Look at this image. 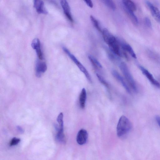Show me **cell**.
<instances>
[{
	"label": "cell",
	"mask_w": 160,
	"mask_h": 160,
	"mask_svg": "<svg viewBox=\"0 0 160 160\" xmlns=\"http://www.w3.org/2000/svg\"><path fill=\"white\" fill-rule=\"evenodd\" d=\"M132 128L131 123L129 119L124 115L119 119L117 127V133L118 137H121L128 133Z\"/></svg>",
	"instance_id": "6da1fadb"
},
{
	"label": "cell",
	"mask_w": 160,
	"mask_h": 160,
	"mask_svg": "<svg viewBox=\"0 0 160 160\" xmlns=\"http://www.w3.org/2000/svg\"><path fill=\"white\" fill-rule=\"evenodd\" d=\"M119 68L126 80L135 92L137 91L136 83L132 75L129 70L125 63L121 62L119 65Z\"/></svg>",
	"instance_id": "7a4b0ae2"
},
{
	"label": "cell",
	"mask_w": 160,
	"mask_h": 160,
	"mask_svg": "<svg viewBox=\"0 0 160 160\" xmlns=\"http://www.w3.org/2000/svg\"><path fill=\"white\" fill-rule=\"evenodd\" d=\"M138 67L143 74L152 84L157 88H160V83L154 78L152 74L143 66L139 65Z\"/></svg>",
	"instance_id": "3957f363"
},
{
	"label": "cell",
	"mask_w": 160,
	"mask_h": 160,
	"mask_svg": "<svg viewBox=\"0 0 160 160\" xmlns=\"http://www.w3.org/2000/svg\"><path fill=\"white\" fill-rule=\"evenodd\" d=\"M38 59L35 63L36 75L38 78L41 77L42 74L47 69V66L44 62Z\"/></svg>",
	"instance_id": "277c9868"
},
{
	"label": "cell",
	"mask_w": 160,
	"mask_h": 160,
	"mask_svg": "<svg viewBox=\"0 0 160 160\" xmlns=\"http://www.w3.org/2000/svg\"><path fill=\"white\" fill-rule=\"evenodd\" d=\"M146 3L154 18L160 23V11L149 1H146Z\"/></svg>",
	"instance_id": "5b68a950"
},
{
	"label": "cell",
	"mask_w": 160,
	"mask_h": 160,
	"mask_svg": "<svg viewBox=\"0 0 160 160\" xmlns=\"http://www.w3.org/2000/svg\"><path fill=\"white\" fill-rule=\"evenodd\" d=\"M88 133L85 129H81L78 132L76 140L78 143L80 145L85 144L88 138Z\"/></svg>",
	"instance_id": "8992f818"
},
{
	"label": "cell",
	"mask_w": 160,
	"mask_h": 160,
	"mask_svg": "<svg viewBox=\"0 0 160 160\" xmlns=\"http://www.w3.org/2000/svg\"><path fill=\"white\" fill-rule=\"evenodd\" d=\"M60 4L65 16L70 21L72 22L73 20L71 13L70 7L68 2L65 0H62L60 1Z\"/></svg>",
	"instance_id": "52a82bcc"
},
{
	"label": "cell",
	"mask_w": 160,
	"mask_h": 160,
	"mask_svg": "<svg viewBox=\"0 0 160 160\" xmlns=\"http://www.w3.org/2000/svg\"><path fill=\"white\" fill-rule=\"evenodd\" d=\"M32 48L35 50L39 60L43 59V56L41 49L40 43L39 40L38 38L34 39L31 43Z\"/></svg>",
	"instance_id": "ba28073f"
},
{
	"label": "cell",
	"mask_w": 160,
	"mask_h": 160,
	"mask_svg": "<svg viewBox=\"0 0 160 160\" xmlns=\"http://www.w3.org/2000/svg\"><path fill=\"white\" fill-rule=\"evenodd\" d=\"M117 39L120 46L121 47L122 49L124 51L128 52L133 58H136V55L130 45L118 38H117Z\"/></svg>",
	"instance_id": "9c48e42d"
},
{
	"label": "cell",
	"mask_w": 160,
	"mask_h": 160,
	"mask_svg": "<svg viewBox=\"0 0 160 160\" xmlns=\"http://www.w3.org/2000/svg\"><path fill=\"white\" fill-rule=\"evenodd\" d=\"M112 73L114 78L119 81L122 85L126 90L128 93H130L131 91L128 86L126 83L123 78L116 70H113Z\"/></svg>",
	"instance_id": "30bf717a"
},
{
	"label": "cell",
	"mask_w": 160,
	"mask_h": 160,
	"mask_svg": "<svg viewBox=\"0 0 160 160\" xmlns=\"http://www.w3.org/2000/svg\"><path fill=\"white\" fill-rule=\"evenodd\" d=\"M34 7L37 12L39 13L47 14L48 12L46 9L44 2L42 0H35L33 1Z\"/></svg>",
	"instance_id": "8fae6325"
},
{
	"label": "cell",
	"mask_w": 160,
	"mask_h": 160,
	"mask_svg": "<svg viewBox=\"0 0 160 160\" xmlns=\"http://www.w3.org/2000/svg\"><path fill=\"white\" fill-rule=\"evenodd\" d=\"M102 34L105 42L108 45L116 40V38L113 36L106 28L103 29Z\"/></svg>",
	"instance_id": "7c38bea8"
},
{
	"label": "cell",
	"mask_w": 160,
	"mask_h": 160,
	"mask_svg": "<svg viewBox=\"0 0 160 160\" xmlns=\"http://www.w3.org/2000/svg\"><path fill=\"white\" fill-rule=\"evenodd\" d=\"M108 45L111 52L115 55L120 57L121 50L117 38H116V41L111 43Z\"/></svg>",
	"instance_id": "4fadbf2b"
},
{
	"label": "cell",
	"mask_w": 160,
	"mask_h": 160,
	"mask_svg": "<svg viewBox=\"0 0 160 160\" xmlns=\"http://www.w3.org/2000/svg\"><path fill=\"white\" fill-rule=\"evenodd\" d=\"M87 98V92L84 88H83L80 93L79 96V104L80 108L84 109L85 106V104Z\"/></svg>",
	"instance_id": "5bb4252c"
},
{
	"label": "cell",
	"mask_w": 160,
	"mask_h": 160,
	"mask_svg": "<svg viewBox=\"0 0 160 160\" xmlns=\"http://www.w3.org/2000/svg\"><path fill=\"white\" fill-rule=\"evenodd\" d=\"M123 8L125 12L129 17L133 23L135 25H138V19L133 13V12L129 10L124 6Z\"/></svg>",
	"instance_id": "9a60e30c"
},
{
	"label": "cell",
	"mask_w": 160,
	"mask_h": 160,
	"mask_svg": "<svg viewBox=\"0 0 160 160\" xmlns=\"http://www.w3.org/2000/svg\"><path fill=\"white\" fill-rule=\"evenodd\" d=\"M123 6L133 12L136 9V7L134 3L130 0H124L122 1Z\"/></svg>",
	"instance_id": "2e32d148"
},
{
	"label": "cell",
	"mask_w": 160,
	"mask_h": 160,
	"mask_svg": "<svg viewBox=\"0 0 160 160\" xmlns=\"http://www.w3.org/2000/svg\"><path fill=\"white\" fill-rule=\"evenodd\" d=\"M77 65L80 70L84 74L88 80L90 82H92V80L91 77L88 71L84 67L80 62Z\"/></svg>",
	"instance_id": "e0dca14e"
},
{
	"label": "cell",
	"mask_w": 160,
	"mask_h": 160,
	"mask_svg": "<svg viewBox=\"0 0 160 160\" xmlns=\"http://www.w3.org/2000/svg\"><path fill=\"white\" fill-rule=\"evenodd\" d=\"M88 59L91 62L92 64L96 68H101L102 66L99 62L93 57L89 55L88 56Z\"/></svg>",
	"instance_id": "ac0fdd59"
},
{
	"label": "cell",
	"mask_w": 160,
	"mask_h": 160,
	"mask_svg": "<svg viewBox=\"0 0 160 160\" xmlns=\"http://www.w3.org/2000/svg\"><path fill=\"white\" fill-rule=\"evenodd\" d=\"M98 80L100 83L106 88L109 93H110V87L108 82L101 75L98 73L96 74Z\"/></svg>",
	"instance_id": "d6986e66"
},
{
	"label": "cell",
	"mask_w": 160,
	"mask_h": 160,
	"mask_svg": "<svg viewBox=\"0 0 160 160\" xmlns=\"http://www.w3.org/2000/svg\"><path fill=\"white\" fill-rule=\"evenodd\" d=\"M62 48L63 51L68 55L72 60L75 63L76 65H77L80 62L65 47H62Z\"/></svg>",
	"instance_id": "ffe728a7"
},
{
	"label": "cell",
	"mask_w": 160,
	"mask_h": 160,
	"mask_svg": "<svg viewBox=\"0 0 160 160\" xmlns=\"http://www.w3.org/2000/svg\"><path fill=\"white\" fill-rule=\"evenodd\" d=\"M103 2L107 7L112 9L115 10L116 8V6L114 2L112 0H103L102 1Z\"/></svg>",
	"instance_id": "44dd1931"
},
{
	"label": "cell",
	"mask_w": 160,
	"mask_h": 160,
	"mask_svg": "<svg viewBox=\"0 0 160 160\" xmlns=\"http://www.w3.org/2000/svg\"><path fill=\"white\" fill-rule=\"evenodd\" d=\"M90 19L94 27L99 32H101V30L98 21L92 15L90 16Z\"/></svg>",
	"instance_id": "7402d4cb"
},
{
	"label": "cell",
	"mask_w": 160,
	"mask_h": 160,
	"mask_svg": "<svg viewBox=\"0 0 160 160\" xmlns=\"http://www.w3.org/2000/svg\"><path fill=\"white\" fill-rule=\"evenodd\" d=\"M20 141L19 138L14 137L12 138L10 143V145L11 146L15 145L18 144Z\"/></svg>",
	"instance_id": "603a6c76"
},
{
	"label": "cell",
	"mask_w": 160,
	"mask_h": 160,
	"mask_svg": "<svg viewBox=\"0 0 160 160\" xmlns=\"http://www.w3.org/2000/svg\"><path fill=\"white\" fill-rule=\"evenodd\" d=\"M145 25L148 28H151L152 24L150 19L148 17H146L144 19Z\"/></svg>",
	"instance_id": "cb8c5ba5"
},
{
	"label": "cell",
	"mask_w": 160,
	"mask_h": 160,
	"mask_svg": "<svg viewBox=\"0 0 160 160\" xmlns=\"http://www.w3.org/2000/svg\"><path fill=\"white\" fill-rule=\"evenodd\" d=\"M84 1L88 7L90 8H92L93 7V4L92 1L90 0H84Z\"/></svg>",
	"instance_id": "d4e9b609"
},
{
	"label": "cell",
	"mask_w": 160,
	"mask_h": 160,
	"mask_svg": "<svg viewBox=\"0 0 160 160\" xmlns=\"http://www.w3.org/2000/svg\"><path fill=\"white\" fill-rule=\"evenodd\" d=\"M155 118L158 125L160 127V116L157 115L155 117Z\"/></svg>",
	"instance_id": "484cf974"
},
{
	"label": "cell",
	"mask_w": 160,
	"mask_h": 160,
	"mask_svg": "<svg viewBox=\"0 0 160 160\" xmlns=\"http://www.w3.org/2000/svg\"><path fill=\"white\" fill-rule=\"evenodd\" d=\"M17 129L20 133H22L23 132V130L22 128L19 126L17 127Z\"/></svg>",
	"instance_id": "4316f807"
}]
</instances>
